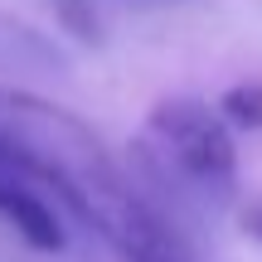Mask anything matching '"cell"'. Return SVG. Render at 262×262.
<instances>
[{
  "label": "cell",
  "instance_id": "8992f818",
  "mask_svg": "<svg viewBox=\"0 0 262 262\" xmlns=\"http://www.w3.org/2000/svg\"><path fill=\"white\" fill-rule=\"evenodd\" d=\"M112 5H126V10H165V5H180V0H112Z\"/></svg>",
  "mask_w": 262,
  "mask_h": 262
},
{
  "label": "cell",
  "instance_id": "3957f363",
  "mask_svg": "<svg viewBox=\"0 0 262 262\" xmlns=\"http://www.w3.org/2000/svg\"><path fill=\"white\" fill-rule=\"evenodd\" d=\"M219 112H224L228 126L257 131V126H262V83H238V88H228L224 102H219Z\"/></svg>",
  "mask_w": 262,
  "mask_h": 262
},
{
  "label": "cell",
  "instance_id": "7a4b0ae2",
  "mask_svg": "<svg viewBox=\"0 0 262 262\" xmlns=\"http://www.w3.org/2000/svg\"><path fill=\"white\" fill-rule=\"evenodd\" d=\"M146 156L170 185H185L199 199H233L238 189V150L224 112L194 97H165L146 117Z\"/></svg>",
  "mask_w": 262,
  "mask_h": 262
},
{
  "label": "cell",
  "instance_id": "277c9868",
  "mask_svg": "<svg viewBox=\"0 0 262 262\" xmlns=\"http://www.w3.org/2000/svg\"><path fill=\"white\" fill-rule=\"evenodd\" d=\"M58 5V19L68 25V34H78V39H102V19H97V5L102 0H54Z\"/></svg>",
  "mask_w": 262,
  "mask_h": 262
},
{
  "label": "cell",
  "instance_id": "6da1fadb",
  "mask_svg": "<svg viewBox=\"0 0 262 262\" xmlns=\"http://www.w3.org/2000/svg\"><path fill=\"white\" fill-rule=\"evenodd\" d=\"M0 146L34 180H44L58 204L83 219L122 262H194L170 219L156 214V204L68 107L25 88H0Z\"/></svg>",
  "mask_w": 262,
  "mask_h": 262
},
{
  "label": "cell",
  "instance_id": "5b68a950",
  "mask_svg": "<svg viewBox=\"0 0 262 262\" xmlns=\"http://www.w3.org/2000/svg\"><path fill=\"white\" fill-rule=\"evenodd\" d=\"M243 233H248V238H257V243H262V199H257V204H253V209L243 214Z\"/></svg>",
  "mask_w": 262,
  "mask_h": 262
}]
</instances>
